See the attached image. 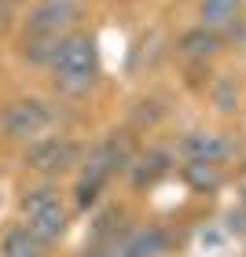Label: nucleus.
<instances>
[{
  "label": "nucleus",
  "instance_id": "nucleus-1",
  "mask_svg": "<svg viewBox=\"0 0 246 257\" xmlns=\"http://www.w3.org/2000/svg\"><path fill=\"white\" fill-rule=\"evenodd\" d=\"M136 151H140L136 133L129 125L114 128V133H107L96 144H88L85 158H81V166L74 173V184H70V206H74V213H88V209H96L103 202L110 180L129 173V162L136 158Z\"/></svg>",
  "mask_w": 246,
  "mask_h": 257
},
{
  "label": "nucleus",
  "instance_id": "nucleus-2",
  "mask_svg": "<svg viewBox=\"0 0 246 257\" xmlns=\"http://www.w3.org/2000/svg\"><path fill=\"white\" fill-rule=\"evenodd\" d=\"M103 81V63H99V44L88 30L66 33L48 63V85L59 99H88Z\"/></svg>",
  "mask_w": 246,
  "mask_h": 257
},
{
  "label": "nucleus",
  "instance_id": "nucleus-3",
  "mask_svg": "<svg viewBox=\"0 0 246 257\" xmlns=\"http://www.w3.org/2000/svg\"><path fill=\"white\" fill-rule=\"evenodd\" d=\"M15 217L26 220L44 242L63 246L77 213H74V206H70V195L63 191V180L26 177L15 188Z\"/></svg>",
  "mask_w": 246,
  "mask_h": 257
},
{
  "label": "nucleus",
  "instance_id": "nucleus-4",
  "mask_svg": "<svg viewBox=\"0 0 246 257\" xmlns=\"http://www.w3.org/2000/svg\"><path fill=\"white\" fill-rule=\"evenodd\" d=\"M88 144L74 133H44L37 140H30L26 147H19V169L26 177H48V180H63V177H74L81 158H85Z\"/></svg>",
  "mask_w": 246,
  "mask_h": 257
},
{
  "label": "nucleus",
  "instance_id": "nucleus-5",
  "mask_svg": "<svg viewBox=\"0 0 246 257\" xmlns=\"http://www.w3.org/2000/svg\"><path fill=\"white\" fill-rule=\"evenodd\" d=\"M59 121V110L37 96H19L0 107V140L11 147H26L30 140L52 133Z\"/></svg>",
  "mask_w": 246,
  "mask_h": 257
},
{
  "label": "nucleus",
  "instance_id": "nucleus-6",
  "mask_svg": "<svg viewBox=\"0 0 246 257\" xmlns=\"http://www.w3.org/2000/svg\"><path fill=\"white\" fill-rule=\"evenodd\" d=\"M81 19H85V0H37L22 15V33L59 44L66 33L81 30Z\"/></svg>",
  "mask_w": 246,
  "mask_h": 257
},
{
  "label": "nucleus",
  "instance_id": "nucleus-7",
  "mask_svg": "<svg viewBox=\"0 0 246 257\" xmlns=\"http://www.w3.org/2000/svg\"><path fill=\"white\" fill-rule=\"evenodd\" d=\"M180 158L184 162H217L224 166L239 155V136L231 133H213V128H195L180 140Z\"/></svg>",
  "mask_w": 246,
  "mask_h": 257
},
{
  "label": "nucleus",
  "instance_id": "nucleus-8",
  "mask_svg": "<svg viewBox=\"0 0 246 257\" xmlns=\"http://www.w3.org/2000/svg\"><path fill=\"white\" fill-rule=\"evenodd\" d=\"M173 166H177V155H173L169 147H144V151H136L133 162H129L125 180H129V188L140 195V191L158 188V184L173 173Z\"/></svg>",
  "mask_w": 246,
  "mask_h": 257
},
{
  "label": "nucleus",
  "instance_id": "nucleus-9",
  "mask_svg": "<svg viewBox=\"0 0 246 257\" xmlns=\"http://www.w3.org/2000/svg\"><path fill=\"white\" fill-rule=\"evenodd\" d=\"M114 246L121 257H166L173 246V235L162 224H133Z\"/></svg>",
  "mask_w": 246,
  "mask_h": 257
},
{
  "label": "nucleus",
  "instance_id": "nucleus-10",
  "mask_svg": "<svg viewBox=\"0 0 246 257\" xmlns=\"http://www.w3.org/2000/svg\"><path fill=\"white\" fill-rule=\"evenodd\" d=\"M0 257H55V246L44 242L26 220H11L0 231Z\"/></svg>",
  "mask_w": 246,
  "mask_h": 257
},
{
  "label": "nucleus",
  "instance_id": "nucleus-11",
  "mask_svg": "<svg viewBox=\"0 0 246 257\" xmlns=\"http://www.w3.org/2000/svg\"><path fill=\"white\" fill-rule=\"evenodd\" d=\"M224 44H228V37H224L220 30L195 26V30H187L184 37H180V52H184L191 63H206V59H213V55L224 48Z\"/></svg>",
  "mask_w": 246,
  "mask_h": 257
},
{
  "label": "nucleus",
  "instance_id": "nucleus-12",
  "mask_svg": "<svg viewBox=\"0 0 246 257\" xmlns=\"http://www.w3.org/2000/svg\"><path fill=\"white\" fill-rule=\"evenodd\" d=\"M235 22H242V0H202L198 4V26L220 30L228 37Z\"/></svg>",
  "mask_w": 246,
  "mask_h": 257
},
{
  "label": "nucleus",
  "instance_id": "nucleus-13",
  "mask_svg": "<svg viewBox=\"0 0 246 257\" xmlns=\"http://www.w3.org/2000/svg\"><path fill=\"white\" fill-rule=\"evenodd\" d=\"M180 177H184V184H187L191 191H198V195H213V191L224 188L228 173H224V166H217V162H184Z\"/></svg>",
  "mask_w": 246,
  "mask_h": 257
},
{
  "label": "nucleus",
  "instance_id": "nucleus-14",
  "mask_svg": "<svg viewBox=\"0 0 246 257\" xmlns=\"http://www.w3.org/2000/svg\"><path fill=\"white\" fill-rule=\"evenodd\" d=\"M162 118H166V107H162L158 99H140L133 107V114H129V128H133V133H151Z\"/></svg>",
  "mask_w": 246,
  "mask_h": 257
},
{
  "label": "nucleus",
  "instance_id": "nucleus-15",
  "mask_svg": "<svg viewBox=\"0 0 246 257\" xmlns=\"http://www.w3.org/2000/svg\"><path fill=\"white\" fill-rule=\"evenodd\" d=\"M213 107L220 114H235L239 110V85H235V77H220L213 85Z\"/></svg>",
  "mask_w": 246,
  "mask_h": 257
},
{
  "label": "nucleus",
  "instance_id": "nucleus-16",
  "mask_svg": "<svg viewBox=\"0 0 246 257\" xmlns=\"http://www.w3.org/2000/svg\"><path fill=\"white\" fill-rule=\"evenodd\" d=\"M239 202H242V206H246V169H242V173H239Z\"/></svg>",
  "mask_w": 246,
  "mask_h": 257
},
{
  "label": "nucleus",
  "instance_id": "nucleus-17",
  "mask_svg": "<svg viewBox=\"0 0 246 257\" xmlns=\"http://www.w3.org/2000/svg\"><path fill=\"white\" fill-rule=\"evenodd\" d=\"M19 4H26V0H0V8H4V11H15Z\"/></svg>",
  "mask_w": 246,
  "mask_h": 257
},
{
  "label": "nucleus",
  "instance_id": "nucleus-18",
  "mask_svg": "<svg viewBox=\"0 0 246 257\" xmlns=\"http://www.w3.org/2000/svg\"><path fill=\"white\" fill-rule=\"evenodd\" d=\"M8 15H11V11H4V8H0V33H4V26H8Z\"/></svg>",
  "mask_w": 246,
  "mask_h": 257
}]
</instances>
